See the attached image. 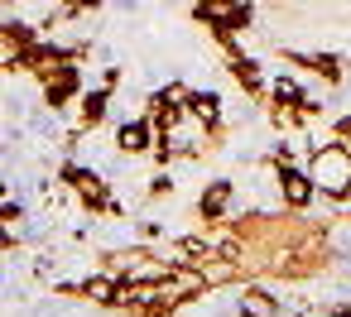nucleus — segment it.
<instances>
[{
	"label": "nucleus",
	"instance_id": "obj_9",
	"mask_svg": "<svg viewBox=\"0 0 351 317\" xmlns=\"http://www.w3.org/2000/svg\"><path fill=\"white\" fill-rule=\"evenodd\" d=\"M111 97H116V92H106V87H87V97L77 101V116H73V140L87 135V130H97V125L111 116Z\"/></svg>",
	"mask_w": 351,
	"mask_h": 317
},
{
	"label": "nucleus",
	"instance_id": "obj_14",
	"mask_svg": "<svg viewBox=\"0 0 351 317\" xmlns=\"http://www.w3.org/2000/svg\"><path fill=\"white\" fill-rule=\"evenodd\" d=\"M173 188H178V183H173V173H154V178H149V188H145V192H149V197H154V202H159V197H173Z\"/></svg>",
	"mask_w": 351,
	"mask_h": 317
},
{
	"label": "nucleus",
	"instance_id": "obj_2",
	"mask_svg": "<svg viewBox=\"0 0 351 317\" xmlns=\"http://www.w3.org/2000/svg\"><path fill=\"white\" fill-rule=\"evenodd\" d=\"M197 25H207V34H250V25H255V5H241V0H197V5L188 10Z\"/></svg>",
	"mask_w": 351,
	"mask_h": 317
},
{
	"label": "nucleus",
	"instance_id": "obj_10",
	"mask_svg": "<svg viewBox=\"0 0 351 317\" xmlns=\"http://www.w3.org/2000/svg\"><path fill=\"white\" fill-rule=\"evenodd\" d=\"M226 73L236 77V87H241L245 97H269V73H265V63H260L255 53H245V58L226 63Z\"/></svg>",
	"mask_w": 351,
	"mask_h": 317
},
{
	"label": "nucleus",
	"instance_id": "obj_13",
	"mask_svg": "<svg viewBox=\"0 0 351 317\" xmlns=\"http://www.w3.org/2000/svg\"><path fill=\"white\" fill-rule=\"evenodd\" d=\"M245 303H250V307H260V312H269V317H274V312H284V303H279L265 283H245Z\"/></svg>",
	"mask_w": 351,
	"mask_h": 317
},
{
	"label": "nucleus",
	"instance_id": "obj_3",
	"mask_svg": "<svg viewBox=\"0 0 351 317\" xmlns=\"http://www.w3.org/2000/svg\"><path fill=\"white\" fill-rule=\"evenodd\" d=\"M274 183H279V202H284V212L289 216H303L322 192H317V183L308 178V168L303 164H289V168H274Z\"/></svg>",
	"mask_w": 351,
	"mask_h": 317
},
{
	"label": "nucleus",
	"instance_id": "obj_16",
	"mask_svg": "<svg viewBox=\"0 0 351 317\" xmlns=\"http://www.w3.org/2000/svg\"><path fill=\"white\" fill-rule=\"evenodd\" d=\"M20 216H25V212H20V202H15V197H5V202H0V221H5L10 231H15V221H20Z\"/></svg>",
	"mask_w": 351,
	"mask_h": 317
},
{
	"label": "nucleus",
	"instance_id": "obj_1",
	"mask_svg": "<svg viewBox=\"0 0 351 317\" xmlns=\"http://www.w3.org/2000/svg\"><path fill=\"white\" fill-rule=\"evenodd\" d=\"M303 168H308V178L317 183V192H322L327 202H337V197L351 188V149L337 144V140H317V144H308Z\"/></svg>",
	"mask_w": 351,
	"mask_h": 317
},
{
	"label": "nucleus",
	"instance_id": "obj_4",
	"mask_svg": "<svg viewBox=\"0 0 351 317\" xmlns=\"http://www.w3.org/2000/svg\"><path fill=\"white\" fill-rule=\"evenodd\" d=\"M44 87V106H53V111H68V106H77L82 97H87V77H82V68L77 63H68V68H58L49 82H39Z\"/></svg>",
	"mask_w": 351,
	"mask_h": 317
},
{
	"label": "nucleus",
	"instance_id": "obj_15",
	"mask_svg": "<svg viewBox=\"0 0 351 317\" xmlns=\"http://www.w3.org/2000/svg\"><path fill=\"white\" fill-rule=\"evenodd\" d=\"M327 140H337V144H351V116H337V121H327Z\"/></svg>",
	"mask_w": 351,
	"mask_h": 317
},
{
	"label": "nucleus",
	"instance_id": "obj_7",
	"mask_svg": "<svg viewBox=\"0 0 351 317\" xmlns=\"http://www.w3.org/2000/svg\"><path fill=\"white\" fill-rule=\"evenodd\" d=\"M154 144H159V130H154V121L140 111V116H125L121 125H116V149L121 154H154Z\"/></svg>",
	"mask_w": 351,
	"mask_h": 317
},
{
	"label": "nucleus",
	"instance_id": "obj_12",
	"mask_svg": "<svg viewBox=\"0 0 351 317\" xmlns=\"http://www.w3.org/2000/svg\"><path fill=\"white\" fill-rule=\"evenodd\" d=\"M58 183H68L77 197H87V192H101V188H111L97 168H87V164H77V159H68V164H58Z\"/></svg>",
	"mask_w": 351,
	"mask_h": 317
},
{
	"label": "nucleus",
	"instance_id": "obj_5",
	"mask_svg": "<svg viewBox=\"0 0 351 317\" xmlns=\"http://www.w3.org/2000/svg\"><path fill=\"white\" fill-rule=\"evenodd\" d=\"M231 202H236V183H231V178L202 183V192H197V221H207L212 231L226 226V221H231Z\"/></svg>",
	"mask_w": 351,
	"mask_h": 317
},
{
	"label": "nucleus",
	"instance_id": "obj_6",
	"mask_svg": "<svg viewBox=\"0 0 351 317\" xmlns=\"http://www.w3.org/2000/svg\"><path fill=\"white\" fill-rule=\"evenodd\" d=\"M284 63H289V68H308V73L322 77L327 87H341V77H346V58H341V53H327V49H313V53L284 49Z\"/></svg>",
	"mask_w": 351,
	"mask_h": 317
},
{
	"label": "nucleus",
	"instance_id": "obj_17",
	"mask_svg": "<svg viewBox=\"0 0 351 317\" xmlns=\"http://www.w3.org/2000/svg\"><path fill=\"white\" fill-rule=\"evenodd\" d=\"M97 87H106V92H116L121 87V68H101V82Z\"/></svg>",
	"mask_w": 351,
	"mask_h": 317
},
{
	"label": "nucleus",
	"instance_id": "obj_8",
	"mask_svg": "<svg viewBox=\"0 0 351 317\" xmlns=\"http://www.w3.org/2000/svg\"><path fill=\"white\" fill-rule=\"evenodd\" d=\"M188 121H197V125L217 140V135H221V125H226V101H221V92L193 87V92H188Z\"/></svg>",
	"mask_w": 351,
	"mask_h": 317
},
{
	"label": "nucleus",
	"instance_id": "obj_11",
	"mask_svg": "<svg viewBox=\"0 0 351 317\" xmlns=\"http://www.w3.org/2000/svg\"><path fill=\"white\" fill-rule=\"evenodd\" d=\"M77 298L101 303V307H121V279L116 274H87V279H77Z\"/></svg>",
	"mask_w": 351,
	"mask_h": 317
}]
</instances>
